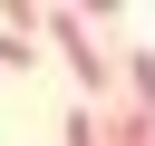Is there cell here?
Listing matches in <instances>:
<instances>
[{
    "label": "cell",
    "instance_id": "cell-3",
    "mask_svg": "<svg viewBox=\"0 0 155 146\" xmlns=\"http://www.w3.org/2000/svg\"><path fill=\"white\" fill-rule=\"evenodd\" d=\"M116 88H126V107H145V117H155V58H145V49H126V58H116Z\"/></svg>",
    "mask_w": 155,
    "mask_h": 146
},
{
    "label": "cell",
    "instance_id": "cell-2",
    "mask_svg": "<svg viewBox=\"0 0 155 146\" xmlns=\"http://www.w3.org/2000/svg\"><path fill=\"white\" fill-rule=\"evenodd\" d=\"M97 146H155V117H145V107H126V97H116V107H107V117H97Z\"/></svg>",
    "mask_w": 155,
    "mask_h": 146
},
{
    "label": "cell",
    "instance_id": "cell-1",
    "mask_svg": "<svg viewBox=\"0 0 155 146\" xmlns=\"http://www.w3.org/2000/svg\"><path fill=\"white\" fill-rule=\"evenodd\" d=\"M39 39L68 58V78H78L87 97H107V88H116V49L87 29V10H39Z\"/></svg>",
    "mask_w": 155,
    "mask_h": 146
},
{
    "label": "cell",
    "instance_id": "cell-4",
    "mask_svg": "<svg viewBox=\"0 0 155 146\" xmlns=\"http://www.w3.org/2000/svg\"><path fill=\"white\" fill-rule=\"evenodd\" d=\"M58 146H97V107H87V97H78V107L58 117Z\"/></svg>",
    "mask_w": 155,
    "mask_h": 146
}]
</instances>
